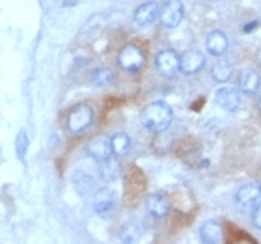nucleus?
<instances>
[{"label":"nucleus","mask_w":261,"mask_h":244,"mask_svg":"<svg viewBox=\"0 0 261 244\" xmlns=\"http://www.w3.org/2000/svg\"><path fill=\"white\" fill-rule=\"evenodd\" d=\"M172 120H174V112L163 101L147 104L142 112V123L146 125L151 132H164L170 127Z\"/></svg>","instance_id":"f257e3e1"},{"label":"nucleus","mask_w":261,"mask_h":244,"mask_svg":"<svg viewBox=\"0 0 261 244\" xmlns=\"http://www.w3.org/2000/svg\"><path fill=\"white\" fill-rule=\"evenodd\" d=\"M118 64H120L121 69L129 71V73H136V71H140L142 67H144L146 56H144L142 49H138L136 45H125V47L120 50Z\"/></svg>","instance_id":"f03ea898"},{"label":"nucleus","mask_w":261,"mask_h":244,"mask_svg":"<svg viewBox=\"0 0 261 244\" xmlns=\"http://www.w3.org/2000/svg\"><path fill=\"white\" fill-rule=\"evenodd\" d=\"M235 201L241 211H252L261 201V183H248L235 194Z\"/></svg>","instance_id":"7ed1b4c3"},{"label":"nucleus","mask_w":261,"mask_h":244,"mask_svg":"<svg viewBox=\"0 0 261 244\" xmlns=\"http://www.w3.org/2000/svg\"><path fill=\"white\" fill-rule=\"evenodd\" d=\"M93 121V110L88 104H79L67 116V129L71 132H84Z\"/></svg>","instance_id":"20e7f679"},{"label":"nucleus","mask_w":261,"mask_h":244,"mask_svg":"<svg viewBox=\"0 0 261 244\" xmlns=\"http://www.w3.org/2000/svg\"><path fill=\"white\" fill-rule=\"evenodd\" d=\"M183 15H185V8H183L179 0H168L161 8L159 19L166 28H177L181 24V21H183Z\"/></svg>","instance_id":"39448f33"},{"label":"nucleus","mask_w":261,"mask_h":244,"mask_svg":"<svg viewBox=\"0 0 261 244\" xmlns=\"http://www.w3.org/2000/svg\"><path fill=\"white\" fill-rule=\"evenodd\" d=\"M155 65H157V71L161 75L172 78L179 71V56L175 55V50L172 49L161 50L155 58Z\"/></svg>","instance_id":"423d86ee"},{"label":"nucleus","mask_w":261,"mask_h":244,"mask_svg":"<svg viewBox=\"0 0 261 244\" xmlns=\"http://www.w3.org/2000/svg\"><path fill=\"white\" fill-rule=\"evenodd\" d=\"M86 151H88V155L95 158L97 162L112 157V138H109L107 134L95 136V138H92V140L88 142Z\"/></svg>","instance_id":"0eeeda50"},{"label":"nucleus","mask_w":261,"mask_h":244,"mask_svg":"<svg viewBox=\"0 0 261 244\" xmlns=\"http://www.w3.org/2000/svg\"><path fill=\"white\" fill-rule=\"evenodd\" d=\"M116 207V194L110 188L97 190V194L93 198V209L101 218H109L114 212Z\"/></svg>","instance_id":"6e6552de"},{"label":"nucleus","mask_w":261,"mask_h":244,"mask_svg":"<svg viewBox=\"0 0 261 244\" xmlns=\"http://www.w3.org/2000/svg\"><path fill=\"white\" fill-rule=\"evenodd\" d=\"M203 64H205V58L201 55V50L191 49L179 58V71H183L187 75H194L203 67Z\"/></svg>","instance_id":"1a4fd4ad"},{"label":"nucleus","mask_w":261,"mask_h":244,"mask_svg":"<svg viewBox=\"0 0 261 244\" xmlns=\"http://www.w3.org/2000/svg\"><path fill=\"white\" fill-rule=\"evenodd\" d=\"M159 13H161V8L157 2H144L135 10V22L138 26H147L157 19Z\"/></svg>","instance_id":"9d476101"},{"label":"nucleus","mask_w":261,"mask_h":244,"mask_svg":"<svg viewBox=\"0 0 261 244\" xmlns=\"http://www.w3.org/2000/svg\"><path fill=\"white\" fill-rule=\"evenodd\" d=\"M215 99H217L218 106H222V109L228 110V112L237 110L241 104V95L235 88H220L217 92V95H215Z\"/></svg>","instance_id":"9b49d317"},{"label":"nucleus","mask_w":261,"mask_h":244,"mask_svg":"<svg viewBox=\"0 0 261 244\" xmlns=\"http://www.w3.org/2000/svg\"><path fill=\"white\" fill-rule=\"evenodd\" d=\"M147 212L153 218H164L170 212V201L163 194H151L146 201Z\"/></svg>","instance_id":"f8f14e48"},{"label":"nucleus","mask_w":261,"mask_h":244,"mask_svg":"<svg viewBox=\"0 0 261 244\" xmlns=\"http://www.w3.org/2000/svg\"><path fill=\"white\" fill-rule=\"evenodd\" d=\"M99 175H101V179L105 183H114V181L120 179L121 175V166L118 162V158H105L99 162Z\"/></svg>","instance_id":"ddd939ff"},{"label":"nucleus","mask_w":261,"mask_h":244,"mask_svg":"<svg viewBox=\"0 0 261 244\" xmlns=\"http://www.w3.org/2000/svg\"><path fill=\"white\" fill-rule=\"evenodd\" d=\"M261 86V78L254 69H245L239 76V90L246 95L256 93Z\"/></svg>","instance_id":"4468645a"},{"label":"nucleus","mask_w":261,"mask_h":244,"mask_svg":"<svg viewBox=\"0 0 261 244\" xmlns=\"http://www.w3.org/2000/svg\"><path fill=\"white\" fill-rule=\"evenodd\" d=\"M207 50L211 52L213 56H222L226 50H228V38H226V34L220 32V30H215L207 36Z\"/></svg>","instance_id":"2eb2a0df"},{"label":"nucleus","mask_w":261,"mask_h":244,"mask_svg":"<svg viewBox=\"0 0 261 244\" xmlns=\"http://www.w3.org/2000/svg\"><path fill=\"white\" fill-rule=\"evenodd\" d=\"M200 239L207 244L222 242V226L217 220H209L200 228Z\"/></svg>","instance_id":"dca6fc26"},{"label":"nucleus","mask_w":261,"mask_h":244,"mask_svg":"<svg viewBox=\"0 0 261 244\" xmlns=\"http://www.w3.org/2000/svg\"><path fill=\"white\" fill-rule=\"evenodd\" d=\"M92 82L95 84V86H112L116 82V75L112 73V71L109 69V67H99V69H95L92 73Z\"/></svg>","instance_id":"f3484780"},{"label":"nucleus","mask_w":261,"mask_h":244,"mask_svg":"<svg viewBox=\"0 0 261 244\" xmlns=\"http://www.w3.org/2000/svg\"><path fill=\"white\" fill-rule=\"evenodd\" d=\"M130 149V138L125 132H118V134L112 136V153L116 157H123L127 155Z\"/></svg>","instance_id":"a211bd4d"},{"label":"nucleus","mask_w":261,"mask_h":244,"mask_svg":"<svg viewBox=\"0 0 261 244\" xmlns=\"http://www.w3.org/2000/svg\"><path fill=\"white\" fill-rule=\"evenodd\" d=\"M231 73H233V67L226 60H218L213 67V78L217 82H228L231 78Z\"/></svg>","instance_id":"6ab92c4d"},{"label":"nucleus","mask_w":261,"mask_h":244,"mask_svg":"<svg viewBox=\"0 0 261 244\" xmlns=\"http://www.w3.org/2000/svg\"><path fill=\"white\" fill-rule=\"evenodd\" d=\"M73 181H75L76 190H81V192H88V188H92L93 186L92 177H90L86 172H76L75 177H73Z\"/></svg>","instance_id":"aec40b11"},{"label":"nucleus","mask_w":261,"mask_h":244,"mask_svg":"<svg viewBox=\"0 0 261 244\" xmlns=\"http://www.w3.org/2000/svg\"><path fill=\"white\" fill-rule=\"evenodd\" d=\"M140 237V228H136L135 224H127L123 226L121 229V240H125V242H133Z\"/></svg>","instance_id":"412c9836"},{"label":"nucleus","mask_w":261,"mask_h":244,"mask_svg":"<svg viewBox=\"0 0 261 244\" xmlns=\"http://www.w3.org/2000/svg\"><path fill=\"white\" fill-rule=\"evenodd\" d=\"M27 149H28V136H27V132H24V130H21V132L17 134V140H15L17 157L24 158V155H27Z\"/></svg>","instance_id":"4be33fe9"},{"label":"nucleus","mask_w":261,"mask_h":244,"mask_svg":"<svg viewBox=\"0 0 261 244\" xmlns=\"http://www.w3.org/2000/svg\"><path fill=\"white\" fill-rule=\"evenodd\" d=\"M254 226L261 229V201L257 203L256 209H254Z\"/></svg>","instance_id":"5701e85b"},{"label":"nucleus","mask_w":261,"mask_h":244,"mask_svg":"<svg viewBox=\"0 0 261 244\" xmlns=\"http://www.w3.org/2000/svg\"><path fill=\"white\" fill-rule=\"evenodd\" d=\"M55 2L60 6V8H73V6L79 4V0H55Z\"/></svg>","instance_id":"b1692460"},{"label":"nucleus","mask_w":261,"mask_h":244,"mask_svg":"<svg viewBox=\"0 0 261 244\" xmlns=\"http://www.w3.org/2000/svg\"><path fill=\"white\" fill-rule=\"evenodd\" d=\"M259 110H261V101H259Z\"/></svg>","instance_id":"393cba45"}]
</instances>
